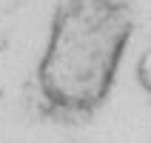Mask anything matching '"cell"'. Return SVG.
I'll list each match as a JSON object with an SVG mask.
<instances>
[{
    "mask_svg": "<svg viewBox=\"0 0 151 143\" xmlns=\"http://www.w3.org/2000/svg\"><path fill=\"white\" fill-rule=\"evenodd\" d=\"M134 80L137 86L143 89L145 94L151 97V49H145L140 57H137V66H134Z\"/></svg>",
    "mask_w": 151,
    "mask_h": 143,
    "instance_id": "1",
    "label": "cell"
}]
</instances>
